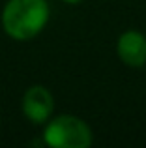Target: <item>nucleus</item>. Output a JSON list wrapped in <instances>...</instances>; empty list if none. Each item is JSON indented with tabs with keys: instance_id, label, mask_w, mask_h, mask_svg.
<instances>
[{
	"instance_id": "nucleus-4",
	"label": "nucleus",
	"mask_w": 146,
	"mask_h": 148,
	"mask_svg": "<svg viewBox=\"0 0 146 148\" xmlns=\"http://www.w3.org/2000/svg\"><path fill=\"white\" fill-rule=\"evenodd\" d=\"M116 53L124 64L141 68L146 64V38L137 30H128L118 38Z\"/></svg>"
},
{
	"instance_id": "nucleus-5",
	"label": "nucleus",
	"mask_w": 146,
	"mask_h": 148,
	"mask_svg": "<svg viewBox=\"0 0 146 148\" xmlns=\"http://www.w3.org/2000/svg\"><path fill=\"white\" fill-rule=\"evenodd\" d=\"M66 4H79V2H83V0H64Z\"/></svg>"
},
{
	"instance_id": "nucleus-1",
	"label": "nucleus",
	"mask_w": 146,
	"mask_h": 148,
	"mask_svg": "<svg viewBox=\"0 0 146 148\" xmlns=\"http://www.w3.org/2000/svg\"><path fill=\"white\" fill-rule=\"evenodd\" d=\"M49 21V4L45 0H8L2 10V26L13 40L25 41L45 28Z\"/></svg>"
},
{
	"instance_id": "nucleus-2",
	"label": "nucleus",
	"mask_w": 146,
	"mask_h": 148,
	"mask_svg": "<svg viewBox=\"0 0 146 148\" xmlns=\"http://www.w3.org/2000/svg\"><path fill=\"white\" fill-rule=\"evenodd\" d=\"M43 141L53 148H88L92 145V130L79 116L60 114L47 122Z\"/></svg>"
},
{
	"instance_id": "nucleus-3",
	"label": "nucleus",
	"mask_w": 146,
	"mask_h": 148,
	"mask_svg": "<svg viewBox=\"0 0 146 148\" xmlns=\"http://www.w3.org/2000/svg\"><path fill=\"white\" fill-rule=\"evenodd\" d=\"M55 111L53 94L45 86H30L23 96V114L34 124H47Z\"/></svg>"
}]
</instances>
